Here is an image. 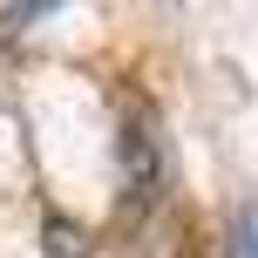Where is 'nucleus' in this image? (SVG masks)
Instances as JSON below:
<instances>
[{
  "mask_svg": "<svg viewBox=\"0 0 258 258\" xmlns=\"http://www.w3.org/2000/svg\"><path fill=\"white\" fill-rule=\"evenodd\" d=\"M116 183H122V218H156L170 204V183H177V163H170V129L150 102H122L116 116Z\"/></svg>",
  "mask_w": 258,
  "mask_h": 258,
  "instance_id": "nucleus-1",
  "label": "nucleus"
},
{
  "mask_svg": "<svg viewBox=\"0 0 258 258\" xmlns=\"http://www.w3.org/2000/svg\"><path fill=\"white\" fill-rule=\"evenodd\" d=\"M224 258H258V204H238L224 224Z\"/></svg>",
  "mask_w": 258,
  "mask_h": 258,
  "instance_id": "nucleus-2",
  "label": "nucleus"
},
{
  "mask_svg": "<svg viewBox=\"0 0 258 258\" xmlns=\"http://www.w3.org/2000/svg\"><path fill=\"white\" fill-rule=\"evenodd\" d=\"M61 0H14L7 14H0V41H14V34H27V27L41 21V14H54Z\"/></svg>",
  "mask_w": 258,
  "mask_h": 258,
  "instance_id": "nucleus-3",
  "label": "nucleus"
},
{
  "mask_svg": "<svg viewBox=\"0 0 258 258\" xmlns=\"http://www.w3.org/2000/svg\"><path fill=\"white\" fill-rule=\"evenodd\" d=\"M61 251V258H89V245L75 238V224H61V218H48V258Z\"/></svg>",
  "mask_w": 258,
  "mask_h": 258,
  "instance_id": "nucleus-4",
  "label": "nucleus"
}]
</instances>
